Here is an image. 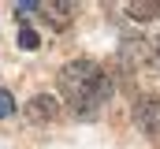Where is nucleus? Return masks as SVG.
<instances>
[{
	"label": "nucleus",
	"mask_w": 160,
	"mask_h": 149,
	"mask_svg": "<svg viewBox=\"0 0 160 149\" xmlns=\"http://www.w3.org/2000/svg\"><path fill=\"white\" fill-rule=\"evenodd\" d=\"M56 86H60L67 108L75 116H82V119H93L101 112V105L112 97V78L93 60H71V64H63L60 74H56Z\"/></svg>",
	"instance_id": "f257e3e1"
},
{
	"label": "nucleus",
	"mask_w": 160,
	"mask_h": 149,
	"mask_svg": "<svg viewBox=\"0 0 160 149\" xmlns=\"http://www.w3.org/2000/svg\"><path fill=\"white\" fill-rule=\"evenodd\" d=\"M134 123H138L142 134L160 138V97L157 93H145V97L134 101Z\"/></svg>",
	"instance_id": "f03ea898"
},
{
	"label": "nucleus",
	"mask_w": 160,
	"mask_h": 149,
	"mask_svg": "<svg viewBox=\"0 0 160 149\" xmlns=\"http://www.w3.org/2000/svg\"><path fill=\"white\" fill-rule=\"evenodd\" d=\"M38 15L52 26V30H67V26L75 23V8H71L67 0H45V4H38Z\"/></svg>",
	"instance_id": "7ed1b4c3"
},
{
	"label": "nucleus",
	"mask_w": 160,
	"mask_h": 149,
	"mask_svg": "<svg viewBox=\"0 0 160 149\" xmlns=\"http://www.w3.org/2000/svg\"><path fill=\"white\" fill-rule=\"evenodd\" d=\"M56 116H60V101H56L52 93L30 97V105H26V119H30V123H52Z\"/></svg>",
	"instance_id": "20e7f679"
},
{
	"label": "nucleus",
	"mask_w": 160,
	"mask_h": 149,
	"mask_svg": "<svg viewBox=\"0 0 160 149\" xmlns=\"http://www.w3.org/2000/svg\"><path fill=\"white\" fill-rule=\"evenodd\" d=\"M119 56H123V64L142 67V64L149 60V45H145L142 37H123V41H119Z\"/></svg>",
	"instance_id": "39448f33"
},
{
	"label": "nucleus",
	"mask_w": 160,
	"mask_h": 149,
	"mask_svg": "<svg viewBox=\"0 0 160 149\" xmlns=\"http://www.w3.org/2000/svg\"><path fill=\"white\" fill-rule=\"evenodd\" d=\"M123 11L134 23H153V19H160V0H130Z\"/></svg>",
	"instance_id": "423d86ee"
},
{
	"label": "nucleus",
	"mask_w": 160,
	"mask_h": 149,
	"mask_svg": "<svg viewBox=\"0 0 160 149\" xmlns=\"http://www.w3.org/2000/svg\"><path fill=\"white\" fill-rule=\"evenodd\" d=\"M8 116H15V97L8 90H0V119H8Z\"/></svg>",
	"instance_id": "0eeeda50"
},
{
	"label": "nucleus",
	"mask_w": 160,
	"mask_h": 149,
	"mask_svg": "<svg viewBox=\"0 0 160 149\" xmlns=\"http://www.w3.org/2000/svg\"><path fill=\"white\" fill-rule=\"evenodd\" d=\"M38 41H41V37L34 34V30H30V26H26V30H22V34H19V45H22V49H38Z\"/></svg>",
	"instance_id": "6e6552de"
},
{
	"label": "nucleus",
	"mask_w": 160,
	"mask_h": 149,
	"mask_svg": "<svg viewBox=\"0 0 160 149\" xmlns=\"http://www.w3.org/2000/svg\"><path fill=\"white\" fill-rule=\"evenodd\" d=\"M157 64H160V41H157Z\"/></svg>",
	"instance_id": "1a4fd4ad"
}]
</instances>
